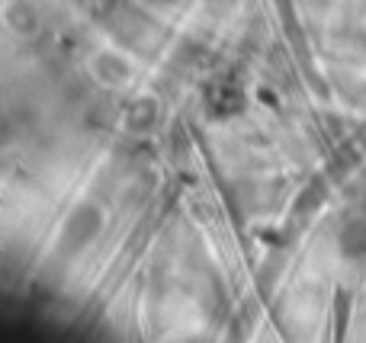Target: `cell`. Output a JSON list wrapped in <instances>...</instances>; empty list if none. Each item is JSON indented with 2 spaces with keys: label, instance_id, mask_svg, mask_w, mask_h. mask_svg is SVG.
<instances>
[{
  "label": "cell",
  "instance_id": "1",
  "mask_svg": "<svg viewBox=\"0 0 366 343\" xmlns=\"http://www.w3.org/2000/svg\"><path fill=\"white\" fill-rule=\"evenodd\" d=\"M90 74H94V81L103 83V87L122 90L129 81H132V64H129V58L119 55V51L103 48L90 58Z\"/></svg>",
  "mask_w": 366,
  "mask_h": 343
}]
</instances>
